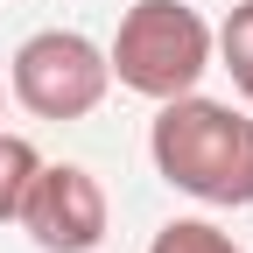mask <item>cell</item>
I'll list each match as a JSON object with an SVG mask.
<instances>
[{"label": "cell", "mask_w": 253, "mask_h": 253, "mask_svg": "<svg viewBox=\"0 0 253 253\" xmlns=\"http://www.w3.org/2000/svg\"><path fill=\"white\" fill-rule=\"evenodd\" d=\"M148 155L169 190H183L211 211L253 204V120L225 99H204V91L162 99L148 126Z\"/></svg>", "instance_id": "cell-1"}, {"label": "cell", "mask_w": 253, "mask_h": 253, "mask_svg": "<svg viewBox=\"0 0 253 253\" xmlns=\"http://www.w3.org/2000/svg\"><path fill=\"white\" fill-rule=\"evenodd\" d=\"M106 71L134 99H183L211 71V21L183 0H134L106 42Z\"/></svg>", "instance_id": "cell-2"}, {"label": "cell", "mask_w": 253, "mask_h": 253, "mask_svg": "<svg viewBox=\"0 0 253 253\" xmlns=\"http://www.w3.org/2000/svg\"><path fill=\"white\" fill-rule=\"evenodd\" d=\"M7 91L36 120L71 126V120H91L106 106L113 71H106V49L91 36H78V28H36L7 63Z\"/></svg>", "instance_id": "cell-3"}, {"label": "cell", "mask_w": 253, "mask_h": 253, "mask_svg": "<svg viewBox=\"0 0 253 253\" xmlns=\"http://www.w3.org/2000/svg\"><path fill=\"white\" fill-rule=\"evenodd\" d=\"M14 225L36 239L42 253H99L106 232H113V204L91 169L78 162H42L36 183H28V197L14 211Z\"/></svg>", "instance_id": "cell-4"}, {"label": "cell", "mask_w": 253, "mask_h": 253, "mask_svg": "<svg viewBox=\"0 0 253 253\" xmlns=\"http://www.w3.org/2000/svg\"><path fill=\"white\" fill-rule=\"evenodd\" d=\"M211 56L232 71V91L253 106V0H239V7L225 14V28L211 36Z\"/></svg>", "instance_id": "cell-5"}, {"label": "cell", "mask_w": 253, "mask_h": 253, "mask_svg": "<svg viewBox=\"0 0 253 253\" xmlns=\"http://www.w3.org/2000/svg\"><path fill=\"white\" fill-rule=\"evenodd\" d=\"M36 169H42L36 141H21V134L0 126V225H14V211H21V197H28V183H36Z\"/></svg>", "instance_id": "cell-6"}, {"label": "cell", "mask_w": 253, "mask_h": 253, "mask_svg": "<svg viewBox=\"0 0 253 253\" xmlns=\"http://www.w3.org/2000/svg\"><path fill=\"white\" fill-rule=\"evenodd\" d=\"M148 253H246V246L225 225H211V218H169V225L148 239Z\"/></svg>", "instance_id": "cell-7"}, {"label": "cell", "mask_w": 253, "mask_h": 253, "mask_svg": "<svg viewBox=\"0 0 253 253\" xmlns=\"http://www.w3.org/2000/svg\"><path fill=\"white\" fill-rule=\"evenodd\" d=\"M0 113H7V84H0Z\"/></svg>", "instance_id": "cell-8"}]
</instances>
